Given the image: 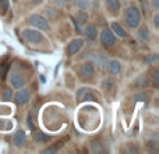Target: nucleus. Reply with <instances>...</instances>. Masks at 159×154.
Listing matches in <instances>:
<instances>
[{"mask_svg":"<svg viewBox=\"0 0 159 154\" xmlns=\"http://www.w3.org/2000/svg\"><path fill=\"white\" fill-rule=\"evenodd\" d=\"M126 24L130 28H138L141 24V13L138 10V7L135 6H130L126 11Z\"/></svg>","mask_w":159,"mask_h":154,"instance_id":"1","label":"nucleus"},{"mask_svg":"<svg viewBox=\"0 0 159 154\" xmlns=\"http://www.w3.org/2000/svg\"><path fill=\"white\" fill-rule=\"evenodd\" d=\"M21 36L30 44H41L43 41V35L41 31L36 30H24L21 32Z\"/></svg>","mask_w":159,"mask_h":154,"instance_id":"2","label":"nucleus"},{"mask_svg":"<svg viewBox=\"0 0 159 154\" xmlns=\"http://www.w3.org/2000/svg\"><path fill=\"white\" fill-rule=\"evenodd\" d=\"M28 21H30L31 25H34V27L38 28V30H42V31L49 30V22H48V20L45 18L43 16H41V14H32Z\"/></svg>","mask_w":159,"mask_h":154,"instance_id":"3","label":"nucleus"},{"mask_svg":"<svg viewBox=\"0 0 159 154\" xmlns=\"http://www.w3.org/2000/svg\"><path fill=\"white\" fill-rule=\"evenodd\" d=\"M13 98L17 105H25L31 98V91L27 90V88H22V90H20L17 94H14Z\"/></svg>","mask_w":159,"mask_h":154,"instance_id":"4","label":"nucleus"},{"mask_svg":"<svg viewBox=\"0 0 159 154\" xmlns=\"http://www.w3.org/2000/svg\"><path fill=\"white\" fill-rule=\"evenodd\" d=\"M101 44L103 45L105 48H109V46H113L116 44V39H115V35L110 30H103L101 32Z\"/></svg>","mask_w":159,"mask_h":154,"instance_id":"5","label":"nucleus"},{"mask_svg":"<svg viewBox=\"0 0 159 154\" xmlns=\"http://www.w3.org/2000/svg\"><path fill=\"white\" fill-rule=\"evenodd\" d=\"M84 46V41L81 38H77L74 41H71L67 46V55H75L78 51H81V48Z\"/></svg>","mask_w":159,"mask_h":154,"instance_id":"6","label":"nucleus"},{"mask_svg":"<svg viewBox=\"0 0 159 154\" xmlns=\"http://www.w3.org/2000/svg\"><path fill=\"white\" fill-rule=\"evenodd\" d=\"M78 101H89V99H96V95L89 90V88H81L77 93Z\"/></svg>","mask_w":159,"mask_h":154,"instance_id":"7","label":"nucleus"},{"mask_svg":"<svg viewBox=\"0 0 159 154\" xmlns=\"http://www.w3.org/2000/svg\"><path fill=\"white\" fill-rule=\"evenodd\" d=\"M80 75H81L84 79H89L95 75V67H93L92 63H84L80 69Z\"/></svg>","mask_w":159,"mask_h":154,"instance_id":"8","label":"nucleus"},{"mask_svg":"<svg viewBox=\"0 0 159 154\" xmlns=\"http://www.w3.org/2000/svg\"><path fill=\"white\" fill-rule=\"evenodd\" d=\"M10 81H11V85H13L14 88H21V87H24V84H25L24 77H22L21 75H18V73L11 75Z\"/></svg>","mask_w":159,"mask_h":154,"instance_id":"9","label":"nucleus"},{"mask_svg":"<svg viewBox=\"0 0 159 154\" xmlns=\"http://www.w3.org/2000/svg\"><path fill=\"white\" fill-rule=\"evenodd\" d=\"M106 66H107V70H109L110 75H115V76L120 75L121 66H120V63H119L117 60H110V62H107Z\"/></svg>","mask_w":159,"mask_h":154,"instance_id":"10","label":"nucleus"},{"mask_svg":"<svg viewBox=\"0 0 159 154\" xmlns=\"http://www.w3.org/2000/svg\"><path fill=\"white\" fill-rule=\"evenodd\" d=\"M84 34H85V36H87L89 41H93V39L96 38V35H98V28H96L95 25L89 24V25H87V28H85Z\"/></svg>","mask_w":159,"mask_h":154,"instance_id":"11","label":"nucleus"},{"mask_svg":"<svg viewBox=\"0 0 159 154\" xmlns=\"http://www.w3.org/2000/svg\"><path fill=\"white\" fill-rule=\"evenodd\" d=\"M32 137L36 143H43V142L50 140V136L45 135V133L39 132V130H35V129H34V132H32Z\"/></svg>","mask_w":159,"mask_h":154,"instance_id":"12","label":"nucleus"},{"mask_svg":"<svg viewBox=\"0 0 159 154\" xmlns=\"http://www.w3.org/2000/svg\"><path fill=\"white\" fill-rule=\"evenodd\" d=\"M149 83L151 81H149V76L148 75H141L137 80H135L134 84L137 85L138 88H145V87H148L149 85Z\"/></svg>","mask_w":159,"mask_h":154,"instance_id":"13","label":"nucleus"},{"mask_svg":"<svg viewBox=\"0 0 159 154\" xmlns=\"http://www.w3.org/2000/svg\"><path fill=\"white\" fill-rule=\"evenodd\" d=\"M25 140H27V137H25V132L24 130H18V132L14 135V139H13V142H14V144L16 146H22V144L25 143Z\"/></svg>","mask_w":159,"mask_h":154,"instance_id":"14","label":"nucleus"},{"mask_svg":"<svg viewBox=\"0 0 159 154\" xmlns=\"http://www.w3.org/2000/svg\"><path fill=\"white\" fill-rule=\"evenodd\" d=\"M106 6L109 8L110 13H119L120 10V2L119 0H106Z\"/></svg>","mask_w":159,"mask_h":154,"instance_id":"15","label":"nucleus"},{"mask_svg":"<svg viewBox=\"0 0 159 154\" xmlns=\"http://www.w3.org/2000/svg\"><path fill=\"white\" fill-rule=\"evenodd\" d=\"M110 27H112V31H115V34L117 36H120V38H124V36H126V31L123 30V27H121L119 22H112Z\"/></svg>","mask_w":159,"mask_h":154,"instance_id":"16","label":"nucleus"},{"mask_svg":"<svg viewBox=\"0 0 159 154\" xmlns=\"http://www.w3.org/2000/svg\"><path fill=\"white\" fill-rule=\"evenodd\" d=\"M137 36H138V39H140V41H143V42L148 41V38H149L148 28H147V27H141L140 30H138V32H137Z\"/></svg>","mask_w":159,"mask_h":154,"instance_id":"17","label":"nucleus"},{"mask_svg":"<svg viewBox=\"0 0 159 154\" xmlns=\"http://www.w3.org/2000/svg\"><path fill=\"white\" fill-rule=\"evenodd\" d=\"M74 20L78 22V24H85V22L88 21V16H87V13H85V10H80L77 14H75V17H74Z\"/></svg>","mask_w":159,"mask_h":154,"instance_id":"18","label":"nucleus"},{"mask_svg":"<svg viewBox=\"0 0 159 154\" xmlns=\"http://www.w3.org/2000/svg\"><path fill=\"white\" fill-rule=\"evenodd\" d=\"M74 4L80 10H87L89 7V0H74Z\"/></svg>","mask_w":159,"mask_h":154,"instance_id":"19","label":"nucleus"},{"mask_svg":"<svg viewBox=\"0 0 159 154\" xmlns=\"http://www.w3.org/2000/svg\"><path fill=\"white\" fill-rule=\"evenodd\" d=\"M134 101L135 102H148L149 101V94H147V93L137 94V95L134 97Z\"/></svg>","mask_w":159,"mask_h":154,"instance_id":"20","label":"nucleus"},{"mask_svg":"<svg viewBox=\"0 0 159 154\" xmlns=\"http://www.w3.org/2000/svg\"><path fill=\"white\" fill-rule=\"evenodd\" d=\"M2 98L4 99V101H8V99L13 98V93H11L10 88H6V90L3 91V93H2Z\"/></svg>","mask_w":159,"mask_h":154,"instance_id":"21","label":"nucleus"},{"mask_svg":"<svg viewBox=\"0 0 159 154\" xmlns=\"http://www.w3.org/2000/svg\"><path fill=\"white\" fill-rule=\"evenodd\" d=\"M8 69H10V63H4V66L2 67V72H0V77H2V80H4L6 77H7Z\"/></svg>","mask_w":159,"mask_h":154,"instance_id":"22","label":"nucleus"},{"mask_svg":"<svg viewBox=\"0 0 159 154\" xmlns=\"http://www.w3.org/2000/svg\"><path fill=\"white\" fill-rule=\"evenodd\" d=\"M0 8H2V13L6 14L8 10V0H0Z\"/></svg>","mask_w":159,"mask_h":154,"instance_id":"23","label":"nucleus"},{"mask_svg":"<svg viewBox=\"0 0 159 154\" xmlns=\"http://www.w3.org/2000/svg\"><path fill=\"white\" fill-rule=\"evenodd\" d=\"M102 87H103L106 91H109L110 88L113 87V81H112V80H103V83H102Z\"/></svg>","mask_w":159,"mask_h":154,"instance_id":"24","label":"nucleus"},{"mask_svg":"<svg viewBox=\"0 0 159 154\" xmlns=\"http://www.w3.org/2000/svg\"><path fill=\"white\" fill-rule=\"evenodd\" d=\"M152 77H154V87L157 88L159 85V70L158 69L154 70V76H152Z\"/></svg>","mask_w":159,"mask_h":154,"instance_id":"25","label":"nucleus"},{"mask_svg":"<svg viewBox=\"0 0 159 154\" xmlns=\"http://www.w3.org/2000/svg\"><path fill=\"white\" fill-rule=\"evenodd\" d=\"M55 2V4H57L59 7H66L67 4H69V0H53Z\"/></svg>","mask_w":159,"mask_h":154,"instance_id":"26","label":"nucleus"},{"mask_svg":"<svg viewBox=\"0 0 159 154\" xmlns=\"http://www.w3.org/2000/svg\"><path fill=\"white\" fill-rule=\"evenodd\" d=\"M27 121H28V128H30V129H35V125H34V121H32V115H31V113H30V115H28V119H27Z\"/></svg>","mask_w":159,"mask_h":154,"instance_id":"27","label":"nucleus"},{"mask_svg":"<svg viewBox=\"0 0 159 154\" xmlns=\"http://www.w3.org/2000/svg\"><path fill=\"white\" fill-rule=\"evenodd\" d=\"M148 62H152L154 65H157V62H158V56H157V55H154V56H151V58H148Z\"/></svg>","mask_w":159,"mask_h":154,"instance_id":"28","label":"nucleus"},{"mask_svg":"<svg viewBox=\"0 0 159 154\" xmlns=\"http://www.w3.org/2000/svg\"><path fill=\"white\" fill-rule=\"evenodd\" d=\"M154 24H155V27H159V14H155V17H154Z\"/></svg>","mask_w":159,"mask_h":154,"instance_id":"29","label":"nucleus"},{"mask_svg":"<svg viewBox=\"0 0 159 154\" xmlns=\"http://www.w3.org/2000/svg\"><path fill=\"white\" fill-rule=\"evenodd\" d=\"M154 6H155V10L158 8V0H154Z\"/></svg>","mask_w":159,"mask_h":154,"instance_id":"30","label":"nucleus"}]
</instances>
